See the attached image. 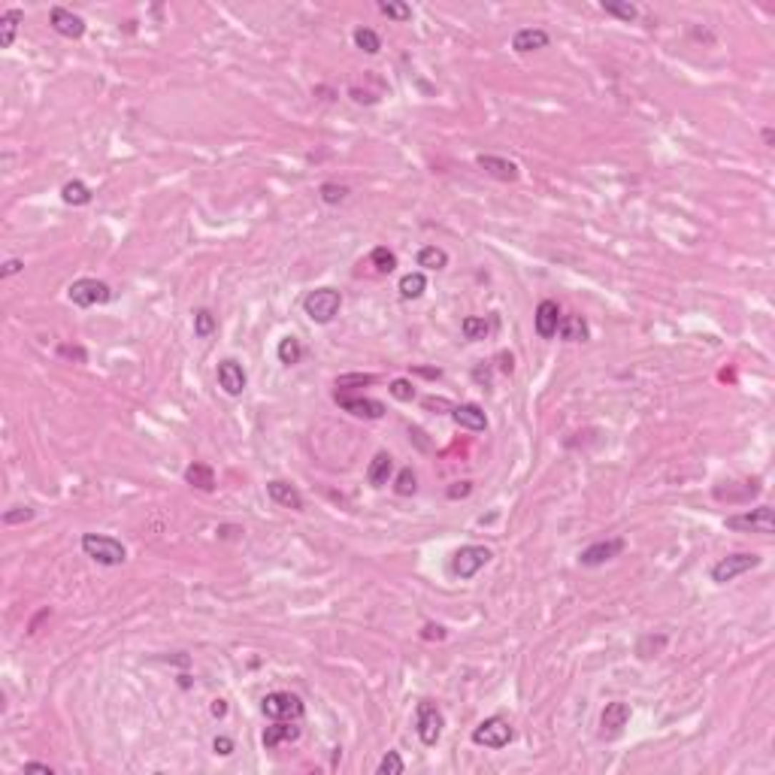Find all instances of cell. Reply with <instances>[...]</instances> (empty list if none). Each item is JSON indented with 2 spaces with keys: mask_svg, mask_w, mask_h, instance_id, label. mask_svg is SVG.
<instances>
[{
  "mask_svg": "<svg viewBox=\"0 0 775 775\" xmlns=\"http://www.w3.org/2000/svg\"><path fill=\"white\" fill-rule=\"evenodd\" d=\"M82 551L100 566H121L128 561V549L116 536H104V533H85L82 536Z\"/></svg>",
  "mask_w": 775,
  "mask_h": 775,
  "instance_id": "1",
  "label": "cell"
},
{
  "mask_svg": "<svg viewBox=\"0 0 775 775\" xmlns=\"http://www.w3.org/2000/svg\"><path fill=\"white\" fill-rule=\"evenodd\" d=\"M339 306H342V294L336 288H315L303 297V312L315 324H330L339 315Z\"/></svg>",
  "mask_w": 775,
  "mask_h": 775,
  "instance_id": "2",
  "label": "cell"
},
{
  "mask_svg": "<svg viewBox=\"0 0 775 775\" xmlns=\"http://www.w3.org/2000/svg\"><path fill=\"white\" fill-rule=\"evenodd\" d=\"M261 711H264L266 718H273V721H300L303 711H306V706H303V700H300L297 694H291V691H273V694L264 696Z\"/></svg>",
  "mask_w": 775,
  "mask_h": 775,
  "instance_id": "3",
  "label": "cell"
},
{
  "mask_svg": "<svg viewBox=\"0 0 775 775\" xmlns=\"http://www.w3.org/2000/svg\"><path fill=\"white\" fill-rule=\"evenodd\" d=\"M515 739V730H512V724L500 718V715H494V718H485L479 724V727L473 730V742L481 745V748H491V751H500V748H506Z\"/></svg>",
  "mask_w": 775,
  "mask_h": 775,
  "instance_id": "4",
  "label": "cell"
},
{
  "mask_svg": "<svg viewBox=\"0 0 775 775\" xmlns=\"http://www.w3.org/2000/svg\"><path fill=\"white\" fill-rule=\"evenodd\" d=\"M724 527L736 530V533H760V536H769V533H775V515L769 506H757L751 512L730 515L724 521Z\"/></svg>",
  "mask_w": 775,
  "mask_h": 775,
  "instance_id": "5",
  "label": "cell"
},
{
  "mask_svg": "<svg viewBox=\"0 0 775 775\" xmlns=\"http://www.w3.org/2000/svg\"><path fill=\"white\" fill-rule=\"evenodd\" d=\"M67 297L70 303H76V306H104V303L112 300V288L106 282H100V279H76V282L67 288Z\"/></svg>",
  "mask_w": 775,
  "mask_h": 775,
  "instance_id": "6",
  "label": "cell"
},
{
  "mask_svg": "<svg viewBox=\"0 0 775 775\" xmlns=\"http://www.w3.org/2000/svg\"><path fill=\"white\" fill-rule=\"evenodd\" d=\"M442 727H446V718L442 711L436 709V703L430 700H421L415 709V730H418V739H421L427 748H434L442 736Z\"/></svg>",
  "mask_w": 775,
  "mask_h": 775,
  "instance_id": "7",
  "label": "cell"
},
{
  "mask_svg": "<svg viewBox=\"0 0 775 775\" xmlns=\"http://www.w3.org/2000/svg\"><path fill=\"white\" fill-rule=\"evenodd\" d=\"M760 566V557L751 554V551H739V554H730V557H721V561L711 566V581L715 584H727L733 579H739L745 573Z\"/></svg>",
  "mask_w": 775,
  "mask_h": 775,
  "instance_id": "8",
  "label": "cell"
},
{
  "mask_svg": "<svg viewBox=\"0 0 775 775\" xmlns=\"http://www.w3.org/2000/svg\"><path fill=\"white\" fill-rule=\"evenodd\" d=\"M491 549H485V545H464V549H457L454 557H451V573L457 579H473L481 566H485L491 561Z\"/></svg>",
  "mask_w": 775,
  "mask_h": 775,
  "instance_id": "9",
  "label": "cell"
},
{
  "mask_svg": "<svg viewBox=\"0 0 775 775\" xmlns=\"http://www.w3.org/2000/svg\"><path fill=\"white\" fill-rule=\"evenodd\" d=\"M49 24H52L55 34L67 36V40H79V36H85V19L76 16L73 9L52 6V12H49Z\"/></svg>",
  "mask_w": 775,
  "mask_h": 775,
  "instance_id": "10",
  "label": "cell"
},
{
  "mask_svg": "<svg viewBox=\"0 0 775 775\" xmlns=\"http://www.w3.org/2000/svg\"><path fill=\"white\" fill-rule=\"evenodd\" d=\"M336 403L346 412H351L354 418H366V421H379L385 415V403H379L373 397H349V394L336 391Z\"/></svg>",
  "mask_w": 775,
  "mask_h": 775,
  "instance_id": "11",
  "label": "cell"
},
{
  "mask_svg": "<svg viewBox=\"0 0 775 775\" xmlns=\"http://www.w3.org/2000/svg\"><path fill=\"white\" fill-rule=\"evenodd\" d=\"M630 721V706L627 703H609L603 709V718H600V739H618L624 733Z\"/></svg>",
  "mask_w": 775,
  "mask_h": 775,
  "instance_id": "12",
  "label": "cell"
},
{
  "mask_svg": "<svg viewBox=\"0 0 775 775\" xmlns=\"http://www.w3.org/2000/svg\"><path fill=\"white\" fill-rule=\"evenodd\" d=\"M621 551H624V539H621V536L618 539H603V542L588 545V549L579 554V561L584 566H600L606 561H612V557H618Z\"/></svg>",
  "mask_w": 775,
  "mask_h": 775,
  "instance_id": "13",
  "label": "cell"
},
{
  "mask_svg": "<svg viewBox=\"0 0 775 775\" xmlns=\"http://www.w3.org/2000/svg\"><path fill=\"white\" fill-rule=\"evenodd\" d=\"M533 324H536V334L542 339H551L561 327V306L554 300H542L536 306V315H533Z\"/></svg>",
  "mask_w": 775,
  "mask_h": 775,
  "instance_id": "14",
  "label": "cell"
},
{
  "mask_svg": "<svg viewBox=\"0 0 775 775\" xmlns=\"http://www.w3.org/2000/svg\"><path fill=\"white\" fill-rule=\"evenodd\" d=\"M246 382H249V379H246V370H243V366H239L236 361L227 358V361L219 364V385L224 388V394H231V397H239V394L246 391Z\"/></svg>",
  "mask_w": 775,
  "mask_h": 775,
  "instance_id": "15",
  "label": "cell"
},
{
  "mask_svg": "<svg viewBox=\"0 0 775 775\" xmlns=\"http://www.w3.org/2000/svg\"><path fill=\"white\" fill-rule=\"evenodd\" d=\"M476 164H479V170H485L488 176H494V179H500V182H518V176H521L518 164L497 158V155H479Z\"/></svg>",
  "mask_w": 775,
  "mask_h": 775,
  "instance_id": "16",
  "label": "cell"
},
{
  "mask_svg": "<svg viewBox=\"0 0 775 775\" xmlns=\"http://www.w3.org/2000/svg\"><path fill=\"white\" fill-rule=\"evenodd\" d=\"M451 418H454L457 427L473 430V434H481V430L488 427V415L481 412V406H476V403H461V406H454V409H451Z\"/></svg>",
  "mask_w": 775,
  "mask_h": 775,
  "instance_id": "17",
  "label": "cell"
},
{
  "mask_svg": "<svg viewBox=\"0 0 775 775\" xmlns=\"http://www.w3.org/2000/svg\"><path fill=\"white\" fill-rule=\"evenodd\" d=\"M266 494H270V500H273L276 506H285V509H294V512L303 509V494H300L294 485L282 481V479L266 481Z\"/></svg>",
  "mask_w": 775,
  "mask_h": 775,
  "instance_id": "18",
  "label": "cell"
},
{
  "mask_svg": "<svg viewBox=\"0 0 775 775\" xmlns=\"http://www.w3.org/2000/svg\"><path fill=\"white\" fill-rule=\"evenodd\" d=\"M300 739V727L294 721H276L273 727H266L264 730V748H279V745H288V742H297Z\"/></svg>",
  "mask_w": 775,
  "mask_h": 775,
  "instance_id": "19",
  "label": "cell"
},
{
  "mask_svg": "<svg viewBox=\"0 0 775 775\" xmlns=\"http://www.w3.org/2000/svg\"><path fill=\"white\" fill-rule=\"evenodd\" d=\"M551 43V36L545 34L542 28H521L515 36H512V49L521 55H527V52H539V49H545Z\"/></svg>",
  "mask_w": 775,
  "mask_h": 775,
  "instance_id": "20",
  "label": "cell"
},
{
  "mask_svg": "<svg viewBox=\"0 0 775 775\" xmlns=\"http://www.w3.org/2000/svg\"><path fill=\"white\" fill-rule=\"evenodd\" d=\"M391 473H394V457L388 451H379L370 461V466H366V481H370L373 488H382V485H388Z\"/></svg>",
  "mask_w": 775,
  "mask_h": 775,
  "instance_id": "21",
  "label": "cell"
},
{
  "mask_svg": "<svg viewBox=\"0 0 775 775\" xmlns=\"http://www.w3.org/2000/svg\"><path fill=\"white\" fill-rule=\"evenodd\" d=\"M24 21V12L21 9H6L4 16H0V49H9L12 43H16V34H19V24Z\"/></svg>",
  "mask_w": 775,
  "mask_h": 775,
  "instance_id": "22",
  "label": "cell"
},
{
  "mask_svg": "<svg viewBox=\"0 0 775 775\" xmlns=\"http://www.w3.org/2000/svg\"><path fill=\"white\" fill-rule=\"evenodd\" d=\"M185 481L197 491H212L215 488V469L209 464H191L185 469Z\"/></svg>",
  "mask_w": 775,
  "mask_h": 775,
  "instance_id": "23",
  "label": "cell"
},
{
  "mask_svg": "<svg viewBox=\"0 0 775 775\" xmlns=\"http://www.w3.org/2000/svg\"><path fill=\"white\" fill-rule=\"evenodd\" d=\"M561 336L566 339V342H584L591 336V330H588V321L581 319V315H564L561 319Z\"/></svg>",
  "mask_w": 775,
  "mask_h": 775,
  "instance_id": "24",
  "label": "cell"
},
{
  "mask_svg": "<svg viewBox=\"0 0 775 775\" xmlns=\"http://www.w3.org/2000/svg\"><path fill=\"white\" fill-rule=\"evenodd\" d=\"M427 291V276L424 273H406L400 279V297L403 300H418Z\"/></svg>",
  "mask_w": 775,
  "mask_h": 775,
  "instance_id": "25",
  "label": "cell"
},
{
  "mask_svg": "<svg viewBox=\"0 0 775 775\" xmlns=\"http://www.w3.org/2000/svg\"><path fill=\"white\" fill-rule=\"evenodd\" d=\"M418 266H424V270H446V266H449L446 249H439V246H424L421 251H418Z\"/></svg>",
  "mask_w": 775,
  "mask_h": 775,
  "instance_id": "26",
  "label": "cell"
},
{
  "mask_svg": "<svg viewBox=\"0 0 775 775\" xmlns=\"http://www.w3.org/2000/svg\"><path fill=\"white\" fill-rule=\"evenodd\" d=\"M61 200H64L67 206H85V203H91V191H88L85 182L73 179V182H67L64 188H61Z\"/></svg>",
  "mask_w": 775,
  "mask_h": 775,
  "instance_id": "27",
  "label": "cell"
},
{
  "mask_svg": "<svg viewBox=\"0 0 775 775\" xmlns=\"http://www.w3.org/2000/svg\"><path fill=\"white\" fill-rule=\"evenodd\" d=\"M461 334L466 339H485L491 334V321L488 319H481V315H466V319L461 321Z\"/></svg>",
  "mask_w": 775,
  "mask_h": 775,
  "instance_id": "28",
  "label": "cell"
},
{
  "mask_svg": "<svg viewBox=\"0 0 775 775\" xmlns=\"http://www.w3.org/2000/svg\"><path fill=\"white\" fill-rule=\"evenodd\" d=\"M276 354H279V361H282L285 366H294V364H300V358H303V346H300V339H297V336H285L282 342H279Z\"/></svg>",
  "mask_w": 775,
  "mask_h": 775,
  "instance_id": "29",
  "label": "cell"
},
{
  "mask_svg": "<svg viewBox=\"0 0 775 775\" xmlns=\"http://www.w3.org/2000/svg\"><path fill=\"white\" fill-rule=\"evenodd\" d=\"M379 12L388 16L391 21H409L412 19V6L409 4H400V0H379Z\"/></svg>",
  "mask_w": 775,
  "mask_h": 775,
  "instance_id": "30",
  "label": "cell"
},
{
  "mask_svg": "<svg viewBox=\"0 0 775 775\" xmlns=\"http://www.w3.org/2000/svg\"><path fill=\"white\" fill-rule=\"evenodd\" d=\"M370 264L376 266V273H394L397 270V255H394L388 246H376L370 255Z\"/></svg>",
  "mask_w": 775,
  "mask_h": 775,
  "instance_id": "31",
  "label": "cell"
},
{
  "mask_svg": "<svg viewBox=\"0 0 775 775\" xmlns=\"http://www.w3.org/2000/svg\"><path fill=\"white\" fill-rule=\"evenodd\" d=\"M354 46H358L361 52H366V55H379V49H382V40H379L376 31H370V28H358V31H354Z\"/></svg>",
  "mask_w": 775,
  "mask_h": 775,
  "instance_id": "32",
  "label": "cell"
},
{
  "mask_svg": "<svg viewBox=\"0 0 775 775\" xmlns=\"http://www.w3.org/2000/svg\"><path fill=\"white\" fill-rule=\"evenodd\" d=\"M600 6H603L606 16H615L621 21H636V16H639V9L633 4H618V0H603Z\"/></svg>",
  "mask_w": 775,
  "mask_h": 775,
  "instance_id": "33",
  "label": "cell"
},
{
  "mask_svg": "<svg viewBox=\"0 0 775 775\" xmlns=\"http://www.w3.org/2000/svg\"><path fill=\"white\" fill-rule=\"evenodd\" d=\"M215 327H219V321H215V315L209 309H197L194 312V336L209 339L215 334Z\"/></svg>",
  "mask_w": 775,
  "mask_h": 775,
  "instance_id": "34",
  "label": "cell"
},
{
  "mask_svg": "<svg viewBox=\"0 0 775 775\" xmlns=\"http://www.w3.org/2000/svg\"><path fill=\"white\" fill-rule=\"evenodd\" d=\"M394 491L400 494V497H412V494L418 491V479L412 473V466H406L397 473V481H394Z\"/></svg>",
  "mask_w": 775,
  "mask_h": 775,
  "instance_id": "35",
  "label": "cell"
},
{
  "mask_svg": "<svg viewBox=\"0 0 775 775\" xmlns=\"http://www.w3.org/2000/svg\"><path fill=\"white\" fill-rule=\"evenodd\" d=\"M373 382H376V376H370V373H342V376H336V388L339 391L364 388V385H373Z\"/></svg>",
  "mask_w": 775,
  "mask_h": 775,
  "instance_id": "36",
  "label": "cell"
},
{
  "mask_svg": "<svg viewBox=\"0 0 775 775\" xmlns=\"http://www.w3.org/2000/svg\"><path fill=\"white\" fill-rule=\"evenodd\" d=\"M403 769H406V764H403V757L397 754V751H388L382 760H379V775H403Z\"/></svg>",
  "mask_w": 775,
  "mask_h": 775,
  "instance_id": "37",
  "label": "cell"
},
{
  "mask_svg": "<svg viewBox=\"0 0 775 775\" xmlns=\"http://www.w3.org/2000/svg\"><path fill=\"white\" fill-rule=\"evenodd\" d=\"M346 197H349L346 185H336V182H324L321 185V200L327 203V206H336V203H342Z\"/></svg>",
  "mask_w": 775,
  "mask_h": 775,
  "instance_id": "38",
  "label": "cell"
},
{
  "mask_svg": "<svg viewBox=\"0 0 775 775\" xmlns=\"http://www.w3.org/2000/svg\"><path fill=\"white\" fill-rule=\"evenodd\" d=\"M388 391H391V397H397L403 403L415 400V388H412V382H406V379H394V382L388 385Z\"/></svg>",
  "mask_w": 775,
  "mask_h": 775,
  "instance_id": "39",
  "label": "cell"
},
{
  "mask_svg": "<svg viewBox=\"0 0 775 775\" xmlns=\"http://www.w3.org/2000/svg\"><path fill=\"white\" fill-rule=\"evenodd\" d=\"M34 518V509L31 506H16V509L4 512V524H24V521Z\"/></svg>",
  "mask_w": 775,
  "mask_h": 775,
  "instance_id": "40",
  "label": "cell"
},
{
  "mask_svg": "<svg viewBox=\"0 0 775 775\" xmlns=\"http://www.w3.org/2000/svg\"><path fill=\"white\" fill-rule=\"evenodd\" d=\"M446 494H449V500H464V497L473 494V481H454Z\"/></svg>",
  "mask_w": 775,
  "mask_h": 775,
  "instance_id": "41",
  "label": "cell"
},
{
  "mask_svg": "<svg viewBox=\"0 0 775 775\" xmlns=\"http://www.w3.org/2000/svg\"><path fill=\"white\" fill-rule=\"evenodd\" d=\"M212 751H215V754H221V757H227V754H234V742L227 739V736H215Z\"/></svg>",
  "mask_w": 775,
  "mask_h": 775,
  "instance_id": "42",
  "label": "cell"
},
{
  "mask_svg": "<svg viewBox=\"0 0 775 775\" xmlns=\"http://www.w3.org/2000/svg\"><path fill=\"white\" fill-rule=\"evenodd\" d=\"M58 351H61V354H64V358H73V361H79V364H85V361H88V354H85V349H79V346H61Z\"/></svg>",
  "mask_w": 775,
  "mask_h": 775,
  "instance_id": "43",
  "label": "cell"
},
{
  "mask_svg": "<svg viewBox=\"0 0 775 775\" xmlns=\"http://www.w3.org/2000/svg\"><path fill=\"white\" fill-rule=\"evenodd\" d=\"M21 270H24V264H21L19 258H9V261L4 264V270H0V276L9 279V276H16V273H21Z\"/></svg>",
  "mask_w": 775,
  "mask_h": 775,
  "instance_id": "44",
  "label": "cell"
},
{
  "mask_svg": "<svg viewBox=\"0 0 775 775\" xmlns=\"http://www.w3.org/2000/svg\"><path fill=\"white\" fill-rule=\"evenodd\" d=\"M497 361H500V373L512 376V370H515V358H512V354H509V351H500Z\"/></svg>",
  "mask_w": 775,
  "mask_h": 775,
  "instance_id": "45",
  "label": "cell"
},
{
  "mask_svg": "<svg viewBox=\"0 0 775 775\" xmlns=\"http://www.w3.org/2000/svg\"><path fill=\"white\" fill-rule=\"evenodd\" d=\"M421 636H424V639H446V627H439V624H427Z\"/></svg>",
  "mask_w": 775,
  "mask_h": 775,
  "instance_id": "46",
  "label": "cell"
},
{
  "mask_svg": "<svg viewBox=\"0 0 775 775\" xmlns=\"http://www.w3.org/2000/svg\"><path fill=\"white\" fill-rule=\"evenodd\" d=\"M24 772H46V775H55V769L49 766V764H36V760H31V764H24Z\"/></svg>",
  "mask_w": 775,
  "mask_h": 775,
  "instance_id": "47",
  "label": "cell"
},
{
  "mask_svg": "<svg viewBox=\"0 0 775 775\" xmlns=\"http://www.w3.org/2000/svg\"><path fill=\"white\" fill-rule=\"evenodd\" d=\"M212 715L215 718H224L227 715V703L224 700H212Z\"/></svg>",
  "mask_w": 775,
  "mask_h": 775,
  "instance_id": "48",
  "label": "cell"
},
{
  "mask_svg": "<svg viewBox=\"0 0 775 775\" xmlns=\"http://www.w3.org/2000/svg\"><path fill=\"white\" fill-rule=\"evenodd\" d=\"M415 373H421V376H427V379H439V376H442V370H427V366H415Z\"/></svg>",
  "mask_w": 775,
  "mask_h": 775,
  "instance_id": "49",
  "label": "cell"
},
{
  "mask_svg": "<svg viewBox=\"0 0 775 775\" xmlns=\"http://www.w3.org/2000/svg\"><path fill=\"white\" fill-rule=\"evenodd\" d=\"M772 139H775L772 128H764V143H766V146H772Z\"/></svg>",
  "mask_w": 775,
  "mask_h": 775,
  "instance_id": "50",
  "label": "cell"
}]
</instances>
